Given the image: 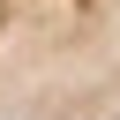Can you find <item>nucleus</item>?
I'll list each match as a JSON object with an SVG mask.
<instances>
[{
	"instance_id": "f257e3e1",
	"label": "nucleus",
	"mask_w": 120,
	"mask_h": 120,
	"mask_svg": "<svg viewBox=\"0 0 120 120\" xmlns=\"http://www.w3.org/2000/svg\"><path fill=\"white\" fill-rule=\"evenodd\" d=\"M0 120H120V0H0Z\"/></svg>"
}]
</instances>
